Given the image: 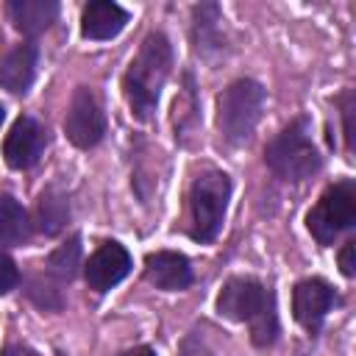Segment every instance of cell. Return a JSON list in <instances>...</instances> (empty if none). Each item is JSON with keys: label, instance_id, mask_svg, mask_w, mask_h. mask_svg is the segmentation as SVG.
<instances>
[{"label": "cell", "instance_id": "cell-14", "mask_svg": "<svg viewBox=\"0 0 356 356\" xmlns=\"http://www.w3.org/2000/svg\"><path fill=\"white\" fill-rule=\"evenodd\" d=\"M56 17H58L56 0H11L8 3V19L25 36L44 33L56 22Z\"/></svg>", "mask_w": 356, "mask_h": 356}, {"label": "cell", "instance_id": "cell-5", "mask_svg": "<svg viewBox=\"0 0 356 356\" xmlns=\"http://www.w3.org/2000/svg\"><path fill=\"white\" fill-rule=\"evenodd\" d=\"M264 89L261 83L250 78L234 81L222 95L217 97V128L228 145H242L256 131V122L261 120L264 108Z\"/></svg>", "mask_w": 356, "mask_h": 356}, {"label": "cell", "instance_id": "cell-4", "mask_svg": "<svg viewBox=\"0 0 356 356\" xmlns=\"http://www.w3.org/2000/svg\"><path fill=\"white\" fill-rule=\"evenodd\" d=\"M231 200V178L220 170H203L189 186V236L195 242H211L225 220Z\"/></svg>", "mask_w": 356, "mask_h": 356}, {"label": "cell", "instance_id": "cell-18", "mask_svg": "<svg viewBox=\"0 0 356 356\" xmlns=\"http://www.w3.org/2000/svg\"><path fill=\"white\" fill-rule=\"evenodd\" d=\"M70 217V209H67V200L64 195H58L56 189H47L42 192L39 197V228L44 234H56Z\"/></svg>", "mask_w": 356, "mask_h": 356}, {"label": "cell", "instance_id": "cell-10", "mask_svg": "<svg viewBox=\"0 0 356 356\" xmlns=\"http://www.w3.org/2000/svg\"><path fill=\"white\" fill-rule=\"evenodd\" d=\"M131 273V256L120 242H103L86 261L83 275L89 289L95 292H108L111 286H117L125 275Z\"/></svg>", "mask_w": 356, "mask_h": 356}, {"label": "cell", "instance_id": "cell-16", "mask_svg": "<svg viewBox=\"0 0 356 356\" xmlns=\"http://www.w3.org/2000/svg\"><path fill=\"white\" fill-rule=\"evenodd\" d=\"M222 17H220V8L214 3H206V6H197L195 8V47L197 53H209L211 47H220L222 44Z\"/></svg>", "mask_w": 356, "mask_h": 356}, {"label": "cell", "instance_id": "cell-22", "mask_svg": "<svg viewBox=\"0 0 356 356\" xmlns=\"http://www.w3.org/2000/svg\"><path fill=\"white\" fill-rule=\"evenodd\" d=\"M353 253H356V242H345V245H342V250H339V267H342V273H345L348 278H350V275H356Z\"/></svg>", "mask_w": 356, "mask_h": 356}, {"label": "cell", "instance_id": "cell-9", "mask_svg": "<svg viewBox=\"0 0 356 356\" xmlns=\"http://www.w3.org/2000/svg\"><path fill=\"white\" fill-rule=\"evenodd\" d=\"M337 295H334V286L323 278H306L295 286L292 292V314L295 320L306 328V331H320L325 314L331 312Z\"/></svg>", "mask_w": 356, "mask_h": 356}, {"label": "cell", "instance_id": "cell-7", "mask_svg": "<svg viewBox=\"0 0 356 356\" xmlns=\"http://www.w3.org/2000/svg\"><path fill=\"white\" fill-rule=\"evenodd\" d=\"M64 134L81 150H89L103 139L106 117H103V108L89 86H78L72 92L67 114H64Z\"/></svg>", "mask_w": 356, "mask_h": 356}, {"label": "cell", "instance_id": "cell-17", "mask_svg": "<svg viewBox=\"0 0 356 356\" xmlns=\"http://www.w3.org/2000/svg\"><path fill=\"white\" fill-rule=\"evenodd\" d=\"M172 122H175V136H178L181 142H189V136L197 131L200 111H197V100H195V83H192V75L184 78V92L175 97Z\"/></svg>", "mask_w": 356, "mask_h": 356}, {"label": "cell", "instance_id": "cell-13", "mask_svg": "<svg viewBox=\"0 0 356 356\" xmlns=\"http://www.w3.org/2000/svg\"><path fill=\"white\" fill-rule=\"evenodd\" d=\"M36 75V47L33 44H17L8 50L0 61V86L11 95H25Z\"/></svg>", "mask_w": 356, "mask_h": 356}, {"label": "cell", "instance_id": "cell-6", "mask_svg": "<svg viewBox=\"0 0 356 356\" xmlns=\"http://www.w3.org/2000/svg\"><path fill=\"white\" fill-rule=\"evenodd\" d=\"M353 222H356V184L350 178L328 186L314 203V209L306 214V228L320 245H334V239L342 231L353 228Z\"/></svg>", "mask_w": 356, "mask_h": 356}, {"label": "cell", "instance_id": "cell-3", "mask_svg": "<svg viewBox=\"0 0 356 356\" xmlns=\"http://www.w3.org/2000/svg\"><path fill=\"white\" fill-rule=\"evenodd\" d=\"M267 167L284 181H306L320 170V153L309 134V120H292L281 134H275L264 147Z\"/></svg>", "mask_w": 356, "mask_h": 356}, {"label": "cell", "instance_id": "cell-23", "mask_svg": "<svg viewBox=\"0 0 356 356\" xmlns=\"http://www.w3.org/2000/svg\"><path fill=\"white\" fill-rule=\"evenodd\" d=\"M184 356H214L203 342H197V337H189L184 342Z\"/></svg>", "mask_w": 356, "mask_h": 356}, {"label": "cell", "instance_id": "cell-11", "mask_svg": "<svg viewBox=\"0 0 356 356\" xmlns=\"http://www.w3.org/2000/svg\"><path fill=\"white\" fill-rule=\"evenodd\" d=\"M145 278L159 289L178 292L192 284V267L184 253L156 250V253H147L145 259Z\"/></svg>", "mask_w": 356, "mask_h": 356}, {"label": "cell", "instance_id": "cell-12", "mask_svg": "<svg viewBox=\"0 0 356 356\" xmlns=\"http://www.w3.org/2000/svg\"><path fill=\"white\" fill-rule=\"evenodd\" d=\"M128 22V11L111 0H95L83 8L81 14V33L86 39H95V42H103V39H111L117 36Z\"/></svg>", "mask_w": 356, "mask_h": 356}, {"label": "cell", "instance_id": "cell-8", "mask_svg": "<svg viewBox=\"0 0 356 356\" xmlns=\"http://www.w3.org/2000/svg\"><path fill=\"white\" fill-rule=\"evenodd\" d=\"M44 145H47L44 128L33 117H19L3 142V159L14 170H28L39 161V156L44 153Z\"/></svg>", "mask_w": 356, "mask_h": 356}, {"label": "cell", "instance_id": "cell-21", "mask_svg": "<svg viewBox=\"0 0 356 356\" xmlns=\"http://www.w3.org/2000/svg\"><path fill=\"white\" fill-rule=\"evenodd\" d=\"M342 114H345V142H348V153H353V125H350V117H353V95H350V92L342 95Z\"/></svg>", "mask_w": 356, "mask_h": 356}, {"label": "cell", "instance_id": "cell-20", "mask_svg": "<svg viewBox=\"0 0 356 356\" xmlns=\"http://www.w3.org/2000/svg\"><path fill=\"white\" fill-rule=\"evenodd\" d=\"M17 281H19L17 264H14L6 253H0V295H8V292L17 286Z\"/></svg>", "mask_w": 356, "mask_h": 356}, {"label": "cell", "instance_id": "cell-15", "mask_svg": "<svg viewBox=\"0 0 356 356\" xmlns=\"http://www.w3.org/2000/svg\"><path fill=\"white\" fill-rule=\"evenodd\" d=\"M31 234L28 211L11 195H0V245H22Z\"/></svg>", "mask_w": 356, "mask_h": 356}, {"label": "cell", "instance_id": "cell-24", "mask_svg": "<svg viewBox=\"0 0 356 356\" xmlns=\"http://www.w3.org/2000/svg\"><path fill=\"white\" fill-rule=\"evenodd\" d=\"M0 356H39L33 348H28V345H19V342H11V345H6L3 350H0Z\"/></svg>", "mask_w": 356, "mask_h": 356}, {"label": "cell", "instance_id": "cell-19", "mask_svg": "<svg viewBox=\"0 0 356 356\" xmlns=\"http://www.w3.org/2000/svg\"><path fill=\"white\" fill-rule=\"evenodd\" d=\"M78 261H81V239L78 236H72L67 245H61V248H56L53 253H50V259H47V273H53L56 278H72L75 275V270H78Z\"/></svg>", "mask_w": 356, "mask_h": 356}, {"label": "cell", "instance_id": "cell-2", "mask_svg": "<svg viewBox=\"0 0 356 356\" xmlns=\"http://www.w3.org/2000/svg\"><path fill=\"white\" fill-rule=\"evenodd\" d=\"M217 312L228 320L248 323L250 339L267 348L278 337V314L273 292L256 278H228L217 295Z\"/></svg>", "mask_w": 356, "mask_h": 356}, {"label": "cell", "instance_id": "cell-26", "mask_svg": "<svg viewBox=\"0 0 356 356\" xmlns=\"http://www.w3.org/2000/svg\"><path fill=\"white\" fill-rule=\"evenodd\" d=\"M3 117H6V108L0 106V125H3Z\"/></svg>", "mask_w": 356, "mask_h": 356}, {"label": "cell", "instance_id": "cell-25", "mask_svg": "<svg viewBox=\"0 0 356 356\" xmlns=\"http://www.w3.org/2000/svg\"><path fill=\"white\" fill-rule=\"evenodd\" d=\"M120 356H156L150 348H145V345H139V348H131V350H122Z\"/></svg>", "mask_w": 356, "mask_h": 356}, {"label": "cell", "instance_id": "cell-1", "mask_svg": "<svg viewBox=\"0 0 356 356\" xmlns=\"http://www.w3.org/2000/svg\"><path fill=\"white\" fill-rule=\"evenodd\" d=\"M170 67H172V47L170 39L161 31H153L145 36L139 53L134 56L125 78H122V89H125V100L131 106V114L136 120H150L156 106H159V95L170 78Z\"/></svg>", "mask_w": 356, "mask_h": 356}]
</instances>
